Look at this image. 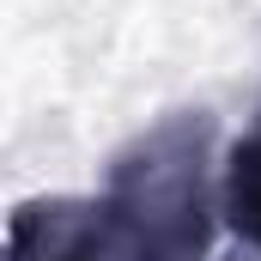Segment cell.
Instances as JSON below:
<instances>
[{
    "label": "cell",
    "instance_id": "cell-2",
    "mask_svg": "<svg viewBox=\"0 0 261 261\" xmlns=\"http://www.w3.org/2000/svg\"><path fill=\"white\" fill-rule=\"evenodd\" d=\"M6 261H110L97 200H24L6 225Z\"/></svg>",
    "mask_w": 261,
    "mask_h": 261
},
{
    "label": "cell",
    "instance_id": "cell-3",
    "mask_svg": "<svg viewBox=\"0 0 261 261\" xmlns=\"http://www.w3.org/2000/svg\"><path fill=\"white\" fill-rule=\"evenodd\" d=\"M219 200H225L231 231L261 255V122L231 146V158H225V195Z\"/></svg>",
    "mask_w": 261,
    "mask_h": 261
},
{
    "label": "cell",
    "instance_id": "cell-1",
    "mask_svg": "<svg viewBox=\"0 0 261 261\" xmlns=\"http://www.w3.org/2000/svg\"><path fill=\"white\" fill-rule=\"evenodd\" d=\"M110 261H206L213 243V122L164 116L110 164L97 195Z\"/></svg>",
    "mask_w": 261,
    "mask_h": 261
}]
</instances>
